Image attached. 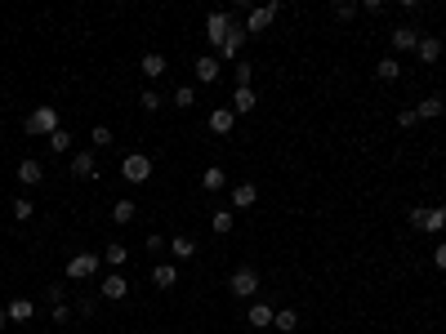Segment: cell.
Segmentation results:
<instances>
[{
	"label": "cell",
	"instance_id": "cell-1",
	"mask_svg": "<svg viewBox=\"0 0 446 334\" xmlns=\"http://www.w3.org/2000/svg\"><path fill=\"white\" fill-rule=\"evenodd\" d=\"M232 27H236V18L232 14H223V9H214V14H205V41L214 45V54H219V45L232 36Z\"/></svg>",
	"mask_w": 446,
	"mask_h": 334
},
{
	"label": "cell",
	"instance_id": "cell-32",
	"mask_svg": "<svg viewBox=\"0 0 446 334\" xmlns=\"http://www.w3.org/2000/svg\"><path fill=\"white\" fill-rule=\"evenodd\" d=\"M76 312H81V317L90 321L94 312H99V299H94V294H81V299H76Z\"/></svg>",
	"mask_w": 446,
	"mask_h": 334
},
{
	"label": "cell",
	"instance_id": "cell-20",
	"mask_svg": "<svg viewBox=\"0 0 446 334\" xmlns=\"http://www.w3.org/2000/svg\"><path fill=\"white\" fill-rule=\"evenodd\" d=\"M442 112H446V103L438 98V94H429V98H424L420 107H415V116H420V121H438Z\"/></svg>",
	"mask_w": 446,
	"mask_h": 334
},
{
	"label": "cell",
	"instance_id": "cell-33",
	"mask_svg": "<svg viewBox=\"0 0 446 334\" xmlns=\"http://www.w3.org/2000/svg\"><path fill=\"white\" fill-rule=\"evenodd\" d=\"M250 81H254V67L250 63H236V90H250Z\"/></svg>",
	"mask_w": 446,
	"mask_h": 334
},
{
	"label": "cell",
	"instance_id": "cell-8",
	"mask_svg": "<svg viewBox=\"0 0 446 334\" xmlns=\"http://www.w3.org/2000/svg\"><path fill=\"white\" fill-rule=\"evenodd\" d=\"M388 45H393V59H397V54H411L415 45H420V32L402 23V27H393V36H388Z\"/></svg>",
	"mask_w": 446,
	"mask_h": 334
},
{
	"label": "cell",
	"instance_id": "cell-9",
	"mask_svg": "<svg viewBox=\"0 0 446 334\" xmlns=\"http://www.w3.org/2000/svg\"><path fill=\"white\" fill-rule=\"evenodd\" d=\"M272 317H277V308H272V303H263V299H254V303H250V312H245V321L254 326V334L268 330V326H272Z\"/></svg>",
	"mask_w": 446,
	"mask_h": 334
},
{
	"label": "cell",
	"instance_id": "cell-27",
	"mask_svg": "<svg viewBox=\"0 0 446 334\" xmlns=\"http://www.w3.org/2000/svg\"><path fill=\"white\" fill-rule=\"evenodd\" d=\"M125 259H130V250H125V245H121V241H112L108 250H103V263H112V267H121Z\"/></svg>",
	"mask_w": 446,
	"mask_h": 334
},
{
	"label": "cell",
	"instance_id": "cell-5",
	"mask_svg": "<svg viewBox=\"0 0 446 334\" xmlns=\"http://www.w3.org/2000/svg\"><path fill=\"white\" fill-rule=\"evenodd\" d=\"M23 129L27 134H45V138H50V134L63 129V125H59V112H54V107H32V112H27V121H23Z\"/></svg>",
	"mask_w": 446,
	"mask_h": 334
},
{
	"label": "cell",
	"instance_id": "cell-17",
	"mask_svg": "<svg viewBox=\"0 0 446 334\" xmlns=\"http://www.w3.org/2000/svg\"><path fill=\"white\" fill-rule=\"evenodd\" d=\"M254 200H259V187H254V183H236L232 187V205L236 209H250Z\"/></svg>",
	"mask_w": 446,
	"mask_h": 334
},
{
	"label": "cell",
	"instance_id": "cell-35",
	"mask_svg": "<svg viewBox=\"0 0 446 334\" xmlns=\"http://www.w3.org/2000/svg\"><path fill=\"white\" fill-rule=\"evenodd\" d=\"M50 321H54V326H68V321H72V308H68V303H54Z\"/></svg>",
	"mask_w": 446,
	"mask_h": 334
},
{
	"label": "cell",
	"instance_id": "cell-42",
	"mask_svg": "<svg viewBox=\"0 0 446 334\" xmlns=\"http://www.w3.org/2000/svg\"><path fill=\"white\" fill-rule=\"evenodd\" d=\"M5 321H9V312H5V308H0V330H5Z\"/></svg>",
	"mask_w": 446,
	"mask_h": 334
},
{
	"label": "cell",
	"instance_id": "cell-3",
	"mask_svg": "<svg viewBox=\"0 0 446 334\" xmlns=\"http://www.w3.org/2000/svg\"><path fill=\"white\" fill-rule=\"evenodd\" d=\"M406 218H411V227H420V232H442L446 227V209L442 205H415Z\"/></svg>",
	"mask_w": 446,
	"mask_h": 334
},
{
	"label": "cell",
	"instance_id": "cell-45",
	"mask_svg": "<svg viewBox=\"0 0 446 334\" xmlns=\"http://www.w3.org/2000/svg\"><path fill=\"white\" fill-rule=\"evenodd\" d=\"M0 263H5V259H0Z\"/></svg>",
	"mask_w": 446,
	"mask_h": 334
},
{
	"label": "cell",
	"instance_id": "cell-11",
	"mask_svg": "<svg viewBox=\"0 0 446 334\" xmlns=\"http://www.w3.org/2000/svg\"><path fill=\"white\" fill-rule=\"evenodd\" d=\"M192 72H196V81H201V85H214V81H219V72H223V63L214 59V54H201Z\"/></svg>",
	"mask_w": 446,
	"mask_h": 334
},
{
	"label": "cell",
	"instance_id": "cell-22",
	"mask_svg": "<svg viewBox=\"0 0 446 334\" xmlns=\"http://www.w3.org/2000/svg\"><path fill=\"white\" fill-rule=\"evenodd\" d=\"M170 254H174L179 263L192 259V254H196V241H192V236H174V241H170Z\"/></svg>",
	"mask_w": 446,
	"mask_h": 334
},
{
	"label": "cell",
	"instance_id": "cell-29",
	"mask_svg": "<svg viewBox=\"0 0 446 334\" xmlns=\"http://www.w3.org/2000/svg\"><path fill=\"white\" fill-rule=\"evenodd\" d=\"M9 214H14V218H18V223H27V218H32V214H36V205H32V200H27V196H18V200H14V205H9Z\"/></svg>",
	"mask_w": 446,
	"mask_h": 334
},
{
	"label": "cell",
	"instance_id": "cell-15",
	"mask_svg": "<svg viewBox=\"0 0 446 334\" xmlns=\"http://www.w3.org/2000/svg\"><path fill=\"white\" fill-rule=\"evenodd\" d=\"M94 174H99L94 152H76V156H72V178H94Z\"/></svg>",
	"mask_w": 446,
	"mask_h": 334
},
{
	"label": "cell",
	"instance_id": "cell-6",
	"mask_svg": "<svg viewBox=\"0 0 446 334\" xmlns=\"http://www.w3.org/2000/svg\"><path fill=\"white\" fill-rule=\"evenodd\" d=\"M281 14V5H277V0H272V5H259V9H250V14H245V36H259L263 32V27H268L272 23V18H277Z\"/></svg>",
	"mask_w": 446,
	"mask_h": 334
},
{
	"label": "cell",
	"instance_id": "cell-14",
	"mask_svg": "<svg viewBox=\"0 0 446 334\" xmlns=\"http://www.w3.org/2000/svg\"><path fill=\"white\" fill-rule=\"evenodd\" d=\"M205 125H210V134H232V125H236V112H232V107H214Z\"/></svg>",
	"mask_w": 446,
	"mask_h": 334
},
{
	"label": "cell",
	"instance_id": "cell-16",
	"mask_svg": "<svg viewBox=\"0 0 446 334\" xmlns=\"http://www.w3.org/2000/svg\"><path fill=\"white\" fill-rule=\"evenodd\" d=\"M415 54H420V63H438L442 59V41H438V36H420Z\"/></svg>",
	"mask_w": 446,
	"mask_h": 334
},
{
	"label": "cell",
	"instance_id": "cell-2",
	"mask_svg": "<svg viewBox=\"0 0 446 334\" xmlns=\"http://www.w3.org/2000/svg\"><path fill=\"white\" fill-rule=\"evenodd\" d=\"M227 290H232L236 299H254V294H259V272H254L250 263H241L232 276H227Z\"/></svg>",
	"mask_w": 446,
	"mask_h": 334
},
{
	"label": "cell",
	"instance_id": "cell-41",
	"mask_svg": "<svg viewBox=\"0 0 446 334\" xmlns=\"http://www.w3.org/2000/svg\"><path fill=\"white\" fill-rule=\"evenodd\" d=\"M433 263H438L442 272H446V245H438V254H433Z\"/></svg>",
	"mask_w": 446,
	"mask_h": 334
},
{
	"label": "cell",
	"instance_id": "cell-25",
	"mask_svg": "<svg viewBox=\"0 0 446 334\" xmlns=\"http://www.w3.org/2000/svg\"><path fill=\"white\" fill-rule=\"evenodd\" d=\"M9 321H32V312H36V303L32 299H14V303H9Z\"/></svg>",
	"mask_w": 446,
	"mask_h": 334
},
{
	"label": "cell",
	"instance_id": "cell-44",
	"mask_svg": "<svg viewBox=\"0 0 446 334\" xmlns=\"http://www.w3.org/2000/svg\"><path fill=\"white\" fill-rule=\"evenodd\" d=\"M0 147H5V138H0Z\"/></svg>",
	"mask_w": 446,
	"mask_h": 334
},
{
	"label": "cell",
	"instance_id": "cell-31",
	"mask_svg": "<svg viewBox=\"0 0 446 334\" xmlns=\"http://www.w3.org/2000/svg\"><path fill=\"white\" fill-rule=\"evenodd\" d=\"M45 143H50V152H68V147H72V134H68V129H54Z\"/></svg>",
	"mask_w": 446,
	"mask_h": 334
},
{
	"label": "cell",
	"instance_id": "cell-36",
	"mask_svg": "<svg viewBox=\"0 0 446 334\" xmlns=\"http://www.w3.org/2000/svg\"><path fill=\"white\" fill-rule=\"evenodd\" d=\"M90 138H94V147H112V129H108V125H94Z\"/></svg>",
	"mask_w": 446,
	"mask_h": 334
},
{
	"label": "cell",
	"instance_id": "cell-4",
	"mask_svg": "<svg viewBox=\"0 0 446 334\" xmlns=\"http://www.w3.org/2000/svg\"><path fill=\"white\" fill-rule=\"evenodd\" d=\"M121 178H125V183H148L152 178V156L148 152H130V156L121 160Z\"/></svg>",
	"mask_w": 446,
	"mask_h": 334
},
{
	"label": "cell",
	"instance_id": "cell-46",
	"mask_svg": "<svg viewBox=\"0 0 446 334\" xmlns=\"http://www.w3.org/2000/svg\"><path fill=\"white\" fill-rule=\"evenodd\" d=\"M263 334H268V330H263Z\"/></svg>",
	"mask_w": 446,
	"mask_h": 334
},
{
	"label": "cell",
	"instance_id": "cell-13",
	"mask_svg": "<svg viewBox=\"0 0 446 334\" xmlns=\"http://www.w3.org/2000/svg\"><path fill=\"white\" fill-rule=\"evenodd\" d=\"M241 45H245V27H232V36L219 45V54H214V59H219V63H232L236 54H241Z\"/></svg>",
	"mask_w": 446,
	"mask_h": 334
},
{
	"label": "cell",
	"instance_id": "cell-28",
	"mask_svg": "<svg viewBox=\"0 0 446 334\" xmlns=\"http://www.w3.org/2000/svg\"><path fill=\"white\" fill-rule=\"evenodd\" d=\"M134 200H116V205H112V218H116V223H134Z\"/></svg>",
	"mask_w": 446,
	"mask_h": 334
},
{
	"label": "cell",
	"instance_id": "cell-34",
	"mask_svg": "<svg viewBox=\"0 0 446 334\" xmlns=\"http://www.w3.org/2000/svg\"><path fill=\"white\" fill-rule=\"evenodd\" d=\"M174 103H179V107H192V103H196V90H192V85H179V90H174Z\"/></svg>",
	"mask_w": 446,
	"mask_h": 334
},
{
	"label": "cell",
	"instance_id": "cell-30",
	"mask_svg": "<svg viewBox=\"0 0 446 334\" xmlns=\"http://www.w3.org/2000/svg\"><path fill=\"white\" fill-rule=\"evenodd\" d=\"M210 227L219 236H227V232H232V214H227V209H214V214H210Z\"/></svg>",
	"mask_w": 446,
	"mask_h": 334
},
{
	"label": "cell",
	"instance_id": "cell-40",
	"mask_svg": "<svg viewBox=\"0 0 446 334\" xmlns=\"http://www.w3.org/2000/svg\"><path fill=\"white\" fill-rule=\"evenodd\" d=\"M148 250H170V241H165V236H156V232H152V236H148Z\"/></svg>",
	"mask_w": 446,
	"mask_h": 334
},
{
	"label": "cell",
	"instance_id": "cell-26",
	"mask_svg": "<svg viewBox=\"0 0 446 334\" xmlns=\"http://www.w3.org/2000/svg\"><path fill=\"white\" fill-rule=\"evenodd\" d=\"M143 76H152V81H156V76H165V54H143Z\"/></svg>",
	"mask_w": 446,
	"mask_h": 334
},
{
	"label": "cell",
	"instance_id": "cell-21",
	"mask_svg": "<svg viewBox=\"0 0 446 334\" xmlns=\"http://www.w3.org/2000/svg\"><path fill=\"white\" fill-rule=\"evenodd\" d=\"M254 107H259V94H254V85H250V90H236V94H232V112H254Z\"/></svg>",
	"mask_w": 446,
	"mask_h": 334
},
{
	"label": "cell",
	"instance_id": "cell-24",
	"mask_svg": "<svg viewBox=\"0 0 446 334\" xmlns=\"http://www.w3.org/2000/svg\"><path fill=\"white\" fill-rule=\"evenodd\" d=\"M223 183H227V174H223L219 165H210V169L201 174V187H205V192H223Z\"/></svg>",
	"mask_w": 446,
	"mask_h": 334
},
{
	"label": "cell",
	"instance_id": "cell-38",
	"mask_svg": "<svg viewBox=\"0 0 446 334\" xmlns=\"http://www.w3.org/2000/svg\"><path fill=\"white\" fill-rule=\"evenodd\" d=\"M139 103H143L148 112H156V107H161V94H156V90H143V98H139Z\"/></svg>",
	"mask_w": 446,
	"mask_h": 334
},
{
	"label": "cell",
	"instance_id": "cell-43",
	"mask_svg": "<svg viewBox=\"0 0 446 334\" xmlns=\"http://www.w3.org/2000/svg\"><path fill=\"white\" fill-rule=\"evenodd\" d=\"M0 236H5V223H0Z\"/></svg>",
	"mask_w": 446,
	"mask_h": 334
},
{
	"label": "cell",
	"instance_id": "cell-10",
	"mask_svg": "<svg viewBox=\"0 0 446 334\" xmlns=\"http://www.w3.org/2000/svg\"><path fill=\"white\" fill-rule=\"evenodd\" d=\"M99 294H103V299H112V303H121L130 294V281L121 272H112V276H103V281H99Z\"/></svg>",
	"mask_w": 446,
	"mask_h": 334
},
{
	"label": "cell",
	"instance_id": "cell-18",
	"mask_svg": "<svg viewBox=\"0 0 446 334\" xmlns=\"http://www.w3.org/2000/svg\"><path fill=\"white\" fill-rule=\"evenodd\" d=\"M272 330H277V334H295L299 330V312L295 308H281L277 317H272Z\"/></svg>",
	"mask_w": 446,
	"mask_h": 334
},
{
	"label": "cell",
	"instance_id": "cell-19",
	"mask_svg": "<svg viewBox=\"0 0 446 334\" xmlns=\"http://www.w3.org/2000/svg\"><path fill=\"white\" fill-rule=\"evenodd\" d=\"M152 281H156V290H170V285L179 281V267L174 263H156L152 267Z\"/></svg>",
	"mask_w": 446,
	"mask_h": 334
},
{
	"label": "cell",
	"instance_id": "cell-39",
	"mask_svg": "<svg viewBox=\"0 0 446 334\" xmlns=\"http://www.w3.org/2000/svg\"><path fill=\"white\" fill-rule=\"evenodd\" d=\"M353 14H357L353 0H339V5H335V18H353Z\"/></svg>",
	"mask_w": 446,
	"mask_h": 334
},
{
	"label": "cell",
	"instance_id": "cell-7",
	"mask_svg": "<svg viewBox=\"0 0 446 334\" xmlns=\"http://www.w3.org/2000/svg\"><path fill=\"white\" fill-rule=\"evenodd\" d=\"M94 272H99V254H76V259H68V281H90Z\"/></svg>",
	"mask_w": 446,
	"mask_h": 334
},
{
	"label": "cell",
	"instance_id": "cell-12",
	"mask_svg": "<svg viewBox=\"0 0 446 334\" xmlns=\"http://www.w3.org/2000/svg\"><path fill=\"white\" fill-rule=\"evenodd\" d=\"M18 183H23V187H41V183H45V165L27 156L23 165H18Z\"/></svg>",
	"mask_w": 446,
	"mask_h": 334
},
{
	"label": "cell",
	"instance_id": "cell-37",
	"mask_svg": "<svg viewBox=\"0 0 446 334\" xmlns=\"http://www.w3.org/2000/svg\"><path fill=\"white\" fill-rule=\"evenodd\" d=\"M397 125H402V129H415V125H420V116H415V107L397 112Z\"/></svg>",
	"mask_w": 446,
	"mask_h": 334
},
{
	"label": "cell",
	"instance_id": "cell-23",
	"mask_svg": "<svg viewBox=\"0 0 446 334\" xmlns=\"http://www.w3.org/2000/svg\"><path fill=\"white\" fill-rule=\"evenodd\" d=\"M375 76H379V81H397V76H402V63H397L393 54H388V59H379V63H375Z\"/></svg>",
	"mask_w": 446,
	"mask_h": 334
}]
</instances>
